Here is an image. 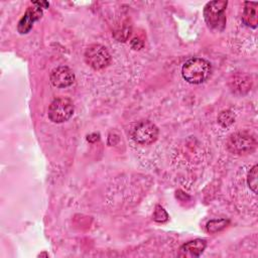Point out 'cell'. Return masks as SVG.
<instances>
[{"mask_svg":"<svg viewBox=\"0 0 258 258\" xmlns=\"http://www.w3.org/2000/svg\"><path fill=\"white\" fill-rule=\"evenodd\" d=\"M212 73L210 61L202 57L188 58L181 68L182 78L189 84L198 85L204 83Z\"/></svg>","mask_w":258,"mask_h":258,"instance_id":"obj_1","label":"cell"},{"mask_svg":"<svg viewBox=\"0 0 258 258\" xmlns=\"http://www.w3.org/2000/svg\"><path fill=\"white\" fill-rule=\"evenodd\" d=\"M227 1L215 0L208 2L204 8V18L208 26L212 29L222 31L226 26L225 10Z\"/></svg>","mask_w":258,"mask_h":258,"instance_id":"obj_2","label":"cell"},{"mask_svg":"<svg viewBox=\"0 0 258 258\" xmlns=\"http://www.w3.org/2000/svg\"><path fill=\"white\" fill-rule=\"evenodd\" d=\"M75 108L73 102L66 97L54 99L48 108V118L53 123H62L68 121L74 114Z\"/></svg>","mask_w":258,"mask_h":258,"instance_id":"obj_3","label":"cell"},{"mask_svg":"<svg viewBox=\"0 0 258 258\" xmlns=\"http://www.w3.org/2000/svg\"><path fill=\"white\" fill-rule=\"evenodd\" d=\"M85 61L94 70H102L111 62V55L108 49L99 43L91 44L85 51Z\"/></svg>","mask_w":258,"mask_h":258,"instance_id":"obj_4","label":"cell"},{"mask_svg":"<svg viewBox=\"0 0 258 258\" xmlns=\"http://www.w3.org/2000/svg\"><path fill=\"white\" fill-rule=\"evenodd\" d=\"M255 138L247 132H237L230 135L227 141L228 149L235 154H247L256 148Z\"/></svg>","mask_w":258,"mask_h":258,"instance_id":"obj_5","label":"cell"},{"mask_svg":"<svg viewBox=\"0 0 258 258\" xmlns=\"http://www.w3.org/2000/svg\"><path fill=\"white\" fill-rule=\"evenodd\" d=\"M131 137L140 145H149L156 141L158 137V128L151 121L143 120L133 127Z\"/></svg>","mask_w":258,"mask_h":258,"instance_id":"obj_6","label":"cell"},{"mask_svg":"<svg viewBox=\"0 0 258 258\" xmlns=\"http://www.w3.org/2000/svg\"><path fill=\"white\" fill-rule=\"evenodd\" d=\"M50 83L56 88H67L75 82V75L73 71L66 67L60 66L53 69L50 73Z\"/></svg>","mask_w":258,"mask_h":258,"instance_id":"obj_7","label":"cell"},{"mask_svg":"<svg viewBox=\"0 0 258 258\" xmlns=\"http://www.w3.org/2000/svg\"><path fill=\"white\" fill-rule=\"evenodd\" d=\"M41 16H42V9L32 4L31 7L27 8L24 15L18 21V24H17L18 32L20 34L28 33L31 30L33 23L39 20Z\"/></svg>","mask_w":258,"mask_h":258,"instance_id":"obj_8","label":"cell"},{"mask_svg":"<svg viewBox=\"0 0 258 258\" xmlns=\"http://www.w3.org/2000/svg\"><path fill=\"white\" fill-rule=\"evenodd\" d=\"M207 246V242L204 239H196L192 241H188L180 247V252L183 253L184 256L189 255L191 257H199L204 252Z\"/></svg>","mask_w":258,"mask_h":258,"instance_id":"obj_9","label":"cell"},{"mask_svg":"<svg viewBox=\"0 0 258 258\" xmlns=\"http://www.w3.org/2000/svg\"><path fill=\"white\" fill-rule=\"evenodd\" d=\"M257 2H245L244 11L242 15V20L244 24L252 28H255L257 26Z\"/></svg>","mask_w":258,"mask_h":258,"instance_id":"obj_10","label":"cell"},{"mask_svg":"<svg viewBox=\"0 0 258 258\" xmlns=\"http://www.w3.org/2000/svg\"><path fill=\"white\" fill-rule=\"evenodd\" d=\"M229 225V220L226 219H217V220H211L207 223V231L211 234H215L217 232H220L224 230Z\"/></svg>","mask_w":258,"mask_h":258,"instance_id":"obj_11","label":"cell"},{"mask_svg":"<svg viewBox=\"0 0 258 258\" xmlns=\"http://www.w3.org/2000/svg\"><path fill=\"white\" fill-rule=\"evenodd\" d=\"M235 120V115L233 114L232 111L230 110H226V111H222L219 116H218V122L220 123L221 126L223 127H228L231 124L234 123Z\"/></svg>","mask_w":258,"mask_h":258,"instance_id":"obj_12","label":"cell"},{"mask_svg":"<svg viewBox=\"0 0 258 258\" xmlns=\"http://www.w3.org/2000/svg\"><path fill=\"white\" fill-rule=\"evenodd\" d=\"M257 165L255 164L251 169L250 171L248 172V175H247V183H248V186L250 187V189L254 192V194H257Z\"/></svg>","mask_w":258,"mask_h":258,"instance_id":"obj_13","label":"cell"},{"mask_svg":"<svg viewBox=\"0 0 258 258\" xmlns=\"http://www.w3.org/2000/svg\"><path fill=\"white\" fill-rule=\"evenodd\" d=\"M153 220L157 223H164L168 220V214L161 206H156L153 214Z\"/></svg>","mask_w":258,"mask_h":258,"instance_id":"obj_14","label":"cell"},{"mask_svg":"<svg viewBox=\"0 0 258 258\" xmlns=\"http://www.w3.org/2000/svg\"><path fill=\"white\" fill-rule=\"evenodd\" d=\"M131 46L134 49H140L143 46V41L140 40L138 37H135L131 40Z\"/></svg>","mask_w":258,"mask_h":258,"instance_id":"obj_15","label":"cell"},{"mask_svg":"<svg viewBox=\"0 0 258 258\" xmlns=\"http://www.w3.org/2000/svg\"><path fill=\"white\" fill-rule=\"evenodd\" d=\"M99 138H100V135L97 133H92L87 136V140L89 142H96L97 140H99Z\"/></svg>","mask_w":258,"mask_h":258,"instance_id":"obj_16","label":"cell"},{"mask_svg":"<svg viewBox=\"0 0 258 258\" xmlns=\"http://www.w3.org/2000/svg\"><path fill=\"white\" fill-rule=\"evenodd\" d=\"M32 4L33 5H35V6H37V7H39V8H48V6H49V4H48V2H46V1H41V2H39V1H37V2H32Z\"/></svg>","mask_w":258,"mask_h":258,"instance_id":"obj_17","label":"cell"}]
</instances>
